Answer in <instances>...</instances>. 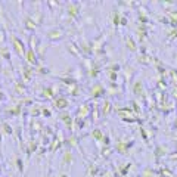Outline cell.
Returning <instances> with one entry per match:
<instances>
[{"label":"cell","mask_w":177,"mask_h":177,"mask_svg":"<svg viewBox=\"0 0 177 177\" xmlns=\"http://www.w3.org/2000/svg\"><path fill=\"white\" fill-rule=\"evenodd\" d=\"M12 40H14L15 50H16V52H18L19 55H24V46H22V43H21L19 39H16V37H12Z\"/></svg>","instance_id":"1"},{"label":"cell","mask_w":177,"mask_h":177,"mask_svg":"<svg viewBox=\"0 0 177 177\" xmlns=\"http://www.w3.org/2000/svg\"><path fill=\"white\" fill-rule=\"evenodd\" d=\"M0 52H2V56H3V58L9 59V52H7V49H0Z\"/></svg>","instance_id":"2"},{"label":"cell","mask_w":177,"mask_h":177,"mask_svg":"<svg viewBox=\"0 0 177 177\" xmlns=\"http://www.w3.org/2000/svg\"><path fill=\"white\" fill-rule=\"evenodd\" d=\"M56 105L58 106H67V102H65V99H58V102H56Z\"/></svg>","instance_id":"3"},{"label":"cell","mask_w":177,"mask_h":177,"mask_svg":"<svg viewBox=\"0 0 177 177\" xmlns=\"http://www.w3.org/2000/svg\"><path fill=\"white\" fill-rule=\"evenodd\" d=\"M27 58H28V61H30V62H33V61H34V53H33V50H30V52H28Z\"/></svg>","instance_id":"4"},{"label":"cell","mask_w":177,"mask_h":177,"mask_svg":"<svg viewBox=\"0 0 177 177\" xmlns=\"http://www.w3.org/2000/svg\"><path fill=\"white\" fill-rule=\"evenodd\" d=\"M93 134L96 136V139H101V137H102V134H101V131H99V130H96V131H93Z\"/></svg>","instance_id":"5"},{"label":"cell","mask_w":177,"mask_h":177,"mask_svg":"<svg viewBox=\"0 0 177 177\" xmlns=\"http://www.w3.org/2000/svg\"><path fill=\"white\" fill-rule=\"evenodd\" d=\"M3 127H5V131H6V133H12V130H10V127H9L7 124H5Z\"/></svg>","instance_id":"6"},{"label":"cell","mask_w":177,"mask_h":177,"mask_svg":"<svg viewBox=\"0 0 177 177\" xmlns=\"http://www.w3.org/2000/svg\"><path fill=\"white\" fill-rule=\"evenodd\" d=\"M0 96H3V93H2V90H0Z\"/></svg>","instance_id":"7"},{"label":"cell","mask_w":177,"mask_h":177,"mask_svg":"<svg viewBox=\"0 0 177 177\" xmlns=\"http://www.w3.org/2000/svg\"><path fill=\"white\" fill-rule=\"evenodd\" d=\"M0 142H2V136H0Z\"/></svg>","instance_id":"8"}]
</instances>
